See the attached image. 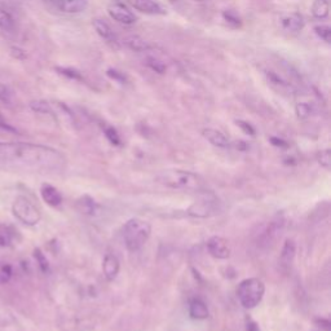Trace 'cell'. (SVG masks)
Returning a JSON list of instances; mask_svg holds the SVG:
<instances>
[{"label": "cell", "mask_w": 331, "mask_h": 331, "mask_svg": "<svg viewBox=\"0 0 331 331\" xmlns=\"http://www.w3.org/2000/svg\"><path fill=\"white\" fill-rule=\"evenodd\" d=\"M96 202L94 198H91L90 196H83L78 201V208L81 214L85 215H95L96 212Z\"/></svg>", "instance_id": "7402d4cb"}, {"label": "cell", "mask_w": 331, "mask_h": 331, "mask_svg": "<svg viewBox=\"0 0 331 331\" xmlns=\"http://www.w3.org/2000/svg\"><path fill=\"white\" fill-rule=\"evenodd\" d=\"M318 163L322 166V167H325L326 170H330L331 155H330V150H328V149H326V150L321 151V153L318 154Z\"/></svg>", "instance_id": "836d02e7"}, {"label": "cell", "mask_w": 331, "mask_h": 331, "mask_svg": "<svg viewBox=\"0 0 331 331\" xmlns=\"http://www.w3.org/2000/svg\"><path fill=\"white\" fill-rule=\"evenodd\" d=\"M119 271H121V263H119L117 256L113 255V254H106L103 262V272L106 280H115Z\"/></svg>", "instance_id": "9a60e30c"}, {"label": "cell", "mask_w": 331, "mask_h": 331, "mask_svg": "<svg viewBox=\"0 0 331 331\" xmlns=\"http://www.w3.org/2000/svg\"><path fill=\"white\" fill-rule=\"evenodd\" d=\"M330 13L328 0H314L312 4V15L317 20H326Z\"/></svg>", "instance_id": "ffe728a7"}, {"label": "cell", "mask_w": 331, "mask_h": 331, "mask_svg": "<svg viewBox=\"0 0 331 331\" xmlns=\"http://www.w3.org/2000/svg\"><path fill=\"white\" fill-rule=\"evenodd\" d=\"M11 101H12V95H11V91L8 90L7 86H4L3 83H0V103L9 105Z\"/></svg>", "instance_id": "e575fe53"}, {"label": "cell", "mask_w": 331, "mask_h": 331, "mask_svg": "<svg viewBox=\"0 0 331 331\" xmlns=\"http://www.w3.org/2000/svg\"><path fill=\"white\" fill-rule=\"evenodd\" d=\"M207 250L210 255L215 259L225 260L228 259L230 255V247H229V242L225 238L220 237V235H214L207 241Z\"/></svg>", "instance_id": "8992f818"}, {"label": "cell", "mask_w": 331, "mask_h": 331, "mask_svg": "<svg viewBox=\"0 0 331 331\" xmlns=\"http://www.w3.org/2000/svg\"><path fill=\"white\" fill-rule=\"evenodd\" d=\"M92 25H94L96 33L99 34L104 40H106L108 43L117 42V35L114 34L112 27L109 26V24H106L104 20H101V18H95L94 21H92Z\"/></svg>", "instance_id": "ac0fdd59"}, {"label": "cell", "mask_w": 331, "mask_h": 331, "mask_svg": "<svg viewBox=\"0 0 331 331\" xmlns=\"http://www.w3.org/2000/svg\"><path fill=\"white\" fill-rule=\"evenodd\" d=\"M0 130L6 131V132H9V133H18L17 128H15V127L12 126V124H9L8 122L4 119L2 115H0Z\"/></svg>", "instance_id": "8d00e7d4"}, {"label": "cell", "mask_w": 331, "mask_h": 331, "mask_svg": "<svg viewBox=\"0 0 331 331\" xmlns=\"http://www.w3.org/2000/svg\"><path fill=\"white\" fill-rule=\"evenodd\" d=\"M13 215L17 217L21 223L25 225L33 226L39 223L42 219L39 210L36 208L35 205H33V202H30L26 197H17L13 202L12 206Z\"/></svg>", "instance_id": "5b68a950"}, {"label": "cell", "mask_w": 331, "mask_h": 331, "mask_svg": "<svg viewBox=\"0 0 331 331\" xmlns=\"http://www.w3.org/2000/svg\"><path fill=\"white\" fill-rule=\"evenodd\" d=\"M202 135L210 144H212L216 148L226 149L230 146V141L221 131L215 130V128H205Z\"/></svg>", "instance_id": "4fadbf2b"}, {"label": "cell", "mask_w": 331, "mask_h": 331, "mask_svg": "<svg viewBox=\"0 0 331 331\" xmlns=\"http://www.w3.org/2000/svg\"><path fill=\"white\" fill-rule=\"evenodd\" d=\"M235 123H237L238 127H241L242 131H243L244 133H247V135H251V136L255 135V130H254V127L251 126V124L247 123V122L237 121V122H235Z\"/></svg>", "instance_id": "74e56055"}, {"label": "cell", "mask_w": 331, "mask_h": 331, "mask_svg": "<svg viewBox=\"0 0 331 331\" xmlns=\"http://www.w3.org/2000/svg\"><path fill=\"white\" fill-rule=\"evenodd\" d=\"M189 314L194 319H206L210 316L208 308L203 300L194 298L189 303Z\"/></svg>", "instance_id": "d6986e66"}, {"label": "cell", "mask_w": 331, "mask_h": 331, "mask_svg": "<svg viewBox=\"0 0 331 331\" xmlns=\"http://www.w3.org/2000/svg\"><path fill=\"white\" fill-rule=\"evenodd\" d=\"M0 163L39 172L62 171L66 158L58 150L30 142H0Z\"/></svg>", "instance_id": "6da1fadb"}, {"label": "cell", "mask_w": 331, "mask_h": 331, "mask_svg": "<svg viewBox=\"0 0 331 331\" xmlns=\"http://www.w3.org/2000/svg\"><path fill=\"white\" fill-rule=\"evenodd\" d=\"M271 141L273 142L274 145H277V146H286V142L283 141V140H281V139H276V137H272Z\"/></svg>", "instance_id": "f35d334b"}, {"label": "cell", "mask_w": 331, "mask_h": 331, "mask_svg": "<svg viewBox=\"0 0 331 331\" xmlns=\"http://www.w3.org/2000/svg\"><path fill=\"white\" fill-rule=\"evenodd\" d=\"M295 113L299 119H308L313 113V106L309 103H298L295 106Z\"/></svg>", "instance_id": "d4e9b609"}, {"label": "cell", "mask_w": 331, "mask_h": 331, "mask_svg": "<svg viewBox=\"0 0 331 331\" xmlns=\"http://www.w3.org/2000/svg\"><path fill=\"white\" fill-rule=\"evenodd\" d=\"M108 13L114 21L119 22L122 25H127V26L133 25L137 21V18L133 15L132 11H130L122 3H114L112 6H109Z\"/></svg>", "instance_id": "52a82bcc"}, {"label": "cell", "mask_w": 331, "mask_h": 331, "mask_svg": "<svg viewBox=\"0 0 331 331\" xmlns=\"http://www.w3.org/2000/svg\"><path fill=\"white\" fill-rule=\"evenodd\" d=\"M34 256H35L36 262H38V264H39L42 272H48V269H49L48 260H47V258L44 256V254L40 251V249H35V250H34Z\"/></svg>", "instance_id": "1f68e13d"}, {"label": "cell", "mask_w": 331, "mask_h": 331, "mask_svg": "<svg viewBox=\"0 0 331 331\" xmlns=\"http://www.w3.org/2000/svg\"><path fill=\"white\" fill-rule=\"evenodd\" d=\"M106 75H108L109 78H112L113 80L121 83V85L126 83V76H124V74H122L121 71H118V70L115 69H109L108 71H106Z\"/></svg>", "instance_id": "d590c367"}, {"label": "cell", "mask_w": 331, "mask_h": 331, "mask_svg": "<svg viewBox=\"0 0 331 331\" xmlns=\"http://www.w3.org/2000/svg\"><path fill=\"white\" fill-rule=\"evenodd\" d=\"M192 2H194V3H199V4H205V3H208V2H211V0H192Z\"/></svg>", "instance_id": "ab89813d"}, {"label": "cell", "mask_w": 331, "mask_h": 331, "mask_svg": "<svg viewBox=\"0 0 331 331\" xmlns=\"http://www.w3.org/2000/svg\"><path fill=\"white\" fill-rule=\"evenodd\" d=\"M215 205H216V201H210V199L194 202L188 208V215L193 217H208L215 214V211H216Z\"/></svg>", "instance_id": "30bf717a"}, {"label": "cell", "mask_w": 331, "mask_h": 331, "mask_svg": "<svg viewBox=\"0 0 331 331\" xmlns=\"http://www.w3.org/2000/svg\"><path fill=\"white\" fill-rule=\"evenodd\" d=\"M145 65L149 67L150 70H153L154 72H157V74H164L166 70H167V66H166V63L162 62L160 60L155 57H148L145 60Z\"/></svg>", "instance_id": "484cf974"}, {"label": "cell", "mask_w": 331, "mask_h": 331, "mask_svg": "<svg viewBox=\"0 0 331 331\" xmlns=\"http://www.w3.org/2000/svg\"><path fill=\"white\" fill-rule=\"evenodd\" d=\"M9 54L12 56L15 60L18 61H25L27 58V53L24 48L18 47V45H11L9 47Z\"/></svg>", "instance_id": "4dcf8cb0"}, {"label": "cell", "mask_w": 331, "mask_h": 331, "mask_svg": "<svg viewBox=\"0 0 331 331\" xmlns=\"http://www.w3.org/2000/svg\"><path fill=\"white\" fill-rule=\"evenodd\" d=\"M296 255V243L294 239L289 238L285 241L282 247V251H281L280 255V267L285 273L291 269L292 263H294V259H295Z\"/></svg>", "instance_id": "9c48e42d"}, {"label": "cell", "mask_w": 331, "mask_h": 331, "mask_svg": "<svg viewBox=\"0 0 331 331\" xmlns=\"http://www.w3.org/2000/svg\"><path fill=\"white\" fill-rule=\"evenodd\" d=\"M123 45L126 48L131 49L133 52H148L151 49V45L149 42L142 39L141 36L139 35H128L122 40Z\"/></svg>", "instance_id": "e0dca14e"}, {"label": "cell", "mask_w": 331, "mask_h": 331, "mask_svg": "<svg viewBox=\"0 0 331 331\" xmlns=\"http://www.w3.org/2000/svg\"><path fill=\"white\" fill-rule=\"evenodd\" d=\"M170 2H172V3H175V2H179V0H170Z\"/></svg>", "instance_id": "60d3db41"}, {"label": "cell", "mask_w": 331, "mask_h": 331, "mask_svg": "<svg viewBox=\"0 0 331 331\" xmlns=\"http://www.w3.org/2000/svg\"><path fill=\"white\" fill-rule=\"evenodd\" d=\"M30 109L33 110L34 113H38V114L51 115V117H53L54 115L53 110H52V106L49 105V103L44 101V100H36V101H31Z\"/></svg>", "instance_id": "603a6c76"}, {"label": "cell", "mask_w": 331, "mask_h": 331, "mask_svg": "<svg viewBox=\"0 0 331 331\" xmlns=\"http://www.w3.org/2000/svg\"><path fill=\"white\" fill-rule=\"evenodd\" d=\"M223 18L225 20L229 26L234 27V29H238V27L242 26L241 18H239V16H238L234 11H224Z\"/></svg>", "instance_id": "83f0119b"}, {"label": "cell", "mask_w": 331, "mask_h": 331, "mask_svg": "<svg viewBox=\"0 0 331 331\" xmlns=\"http://www.w3.org/2000/svg\"><path fill=\"white\" fill-rule=\"evenodd\" d=\"M58 11L67 15H78L85 12L88 7V0H51Z\"/></svg>", "instance_id": "ba28073f"}, {"label": "cell", "mask_w": 331, "mask_h": 331, "mask_svg": "<svg viewBox=\"0 0 331 331\" xmlns=\"http://www.w3.org/2000/svg\"><path fill=\"white\" fill-rule=\"evenodd\" d=\"M135 9L146 15H163L164 9L154 0H127Z\"/></svg>", "instance_id": "5bb4252c"}, {"label": "cell", "mask_w": 331, "mask_h": 331, "mask_svg": "<svg viewBox=\"0 0 331 331\" xmlns=\"http://www.w3.org/2000/svg\"><path fill=\"white\" fill-rule=\"evenodd\" d=\"M123 241L127 250L131 253L141 250L144 244L149 241L151 234V225L145 220L133 217L123 226Z\"/></svg>", "instance_id": "3957f363"}, {"label": "cell", "mask_w": 331, "mask_h": 331, "mask_svg": "<svg viewBox=\"0 0 331 331\" xmlns=\"http://www.w3.org/2000/svg\"><path fill=\"white\" fill-rule=\"evenodd\" d=\"M54 70L60 74V75L65 76L67 79H71V80H76V81H83V75H81L80 72L78 70L72 69V67H61V66H56Z\"/></svg>", "instance_id": "cb8c5ba5"}, {"label": "cell", "mask_w": 331, "mask_h": 331, "mask_svg": "<svg viewBox=\"0 0 331 331\" xmlns=\"http://www.w3.org/2000/svg\"><path fill=\"white\" fill-rule=\"evenodd\" d=\"M155 181L166 188L189 192L201 190L205 185V181L199 175L184 170H166L155 176Z\"/></svg>", "instance_id": "7a4b0ae2"}, {"label": "cell", "mask_w": 331, "mask_h": 331, "mask_svg": "<svg viewBox=\"0 0 331 331\" xmlns=\"http://www.w3.org/2000/svg\"><path fill=\"white\" fill-rule=\"evenodd\" d=\"M314 33L319 39H322L325 43H331V27L327 25H318L314 26Z\"/></svg>", "instance_id": "f1b7e54d"}, {"label": "cell", "mask_w": 331, "mask_h": 331, "mask_svg": "<svg viewBox=\"0 0 331 331\" xmlns=\"http://www.w3.org/2000/svg\"><path fill=\"white\" fill-rule=\"evenodd\" d=\"M265 76H267V80H268L269 85L273 88H276L277 91L282 92V94H295L296 90L294 88V86L291 83H289L287 80L282 78L281 75H278L277 72L272 71V70H265Z\"/></svg>", "instance_id": "7c38bea8"}, {"label": "cell", "mask_w": 331, "mask_h": 331, "mask_svg": "<svg viewBox=\"0 0 331 331\" xmlns=\"http://www.w3.org/2000/svg\"><path fill=\"white\" fill-rule=\"evenodd\" d=\"M104 132H105L106 139L112 142L113 145H121V137H119L115 128H113V127H106Z\"/></svg>", "instance_id": "d6a6232c"}, {"label": "cell", "mask_w": 331, "mask_h": 331, "mask_svg": "<svg viewBox=\"0 0 331 331\" xmlns=\"http://www.w3.org/2000/svg\"><path fill=\"white\" fill-rule=\"evenodd\" d=\"M265 292V285L259 278H247L238 285L237 296L241 305L246 309H253L259 305Z\"/></svg>", "instance_id": "277c9868"}, {"label": "cell", "mask_w": 331, "mask_h": 331, "mask_svg": "<svg viewBox=\"0 0 331 331\" xmlns=\"http://www.w3.org/2000/svg\"><path fill=\"white\" fill-rule=\"evenodd\" d=\"M12 277V267L8 263L0 262V283H8Z\"/></svg>", "instance_id": "f546056e"}, {"label": "cell", "mask_w": 331, "mask_h": 331, "mask_svg": "<svg viewBox=\"0 0 331 331\" xmlns=\"http://www.w3.org/2000/svg\"><path fill=\"white\" fill-rule=\"evenodd\" d=\"M40 194H42L43 199L47 205L52 206V207H57L62 202V196L57 189L49 184H43L42 189H40Z\"/></svg>", "instance_id": "2e32d148"}, {"label": "cell", "mask_w": 331, "mask_h": 331, "mask_svg": "<svg viewBox=\"0 0 331 331\" xmlns=\"http://www.w3.org/2000/svg\"><path fill=\"white\" fill-rule=\"evenodd\" d=\"M281 25H282L283 30L289 31V33H299L304 29L305 21L304 17L300 13H289L281 17Z\"/></svg>", "instance_id": "8fae6325"}, {"label": "cell", "mask_w": 331, "mask_h": 331, "mask_svg": "<svg viewBox=\"0 0 331 331\" xmlns=\"http://www.w3.org/2000/svg\"><path fill=\"white\" fill-rule=\"evenodd\" d=\"M0 30L6 34H13L16 30L15 17L7 11H0Z\"/></svg>", "instance_id": "44dd1931"}, {"label": "cell", "mask_w": 331, "mask_h": 331, "mask_svg": "<svg viewBox=\"0 0 331 331\" xmlns=\"http://www.w3.org/2000/svg\"><path fill=\"white\" fill-rule=\"evenodd\" d=\"M12 230L11 228L4 224H0V246L8 247L12 243Z\"/></svg>", "instance_id": "4316f807"}]
</instances>
